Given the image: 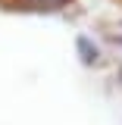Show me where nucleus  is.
Listing matches in <instances>:
<instances>
[{"mask_svg":"<svg viewBox=\"0 0 122 125\" xmlns=\"http://www.w3.org/2000/svg\"><path fill=\"white\" fill-rule=\"evenodd\" d=\"M47 3H60V0H47Z\"/></svg>","mask_w":122,"mask_h":125,"instance_id":"1","label":"nucleus"}]
</instances>
